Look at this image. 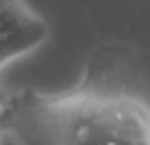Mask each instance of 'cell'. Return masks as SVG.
<instances>
[{
	"instance_id": "cell-1",
	"label": "cell",
	"mask_w": 150,
	"mask_h": 145,
	"mask_svg": "<svg viewBox=\"0 0 150 145\" xmlns=\"http://www.w3.org/2000/svg\"><path fill=\"white\" fill-rule=\"evenodd\" d=\"M62 145H150V116L132 102L68 100L59 109Z\"/></svg>"
},
{
	"instance_id": "cell-2",
	"label": "cell",
	"mask_w": 150,
	"mask_h": 145,
	"mask_svg": "<svg viewBox=\"0 0 150 145\" xmlns=\"http://www.w3.org/2000/svg\"><path fill=\"white\" fill-rule=\"evenodd\" d=\"M46 39H48V25L43 18H37L34 23L11 30V32H0V68L16 57L32 52Z\"/></svg>"
},
{
	"instance_id": "cell-3",
	"label": "cell",
	"mask_w": 150,
	"mask_h": 145,
	"mask_svg": "<svg viewBox=\"0 0 150 145\" xmlns=\"http://www.w3.org/2000/svg\"><path fill=\"white\" fill-rule=\"evenodd\" d=\"M37 16L25 5V0H0V32H11L34 23Z\"/></svg>"
},
{
	"instance_id": "cell-4",
	"label": "cell",
	"mask_w": 150,
	"mask_h": 145,
	"mask_svg": "<svg viewBox=\"0 0 150 145\" xmlns=\"http://www.w3.org/2000/svg\"><path fill=\"white\" fill-rule=\"evenodd\" d=\"M0 145H18V141H16V136L11 134V132L0 129Z\"/></svg>"
},
{
	"instance_id": "cell-5",
	"label": "cell",
	"mask_w": 150,
	"mask_h": 145,
	"mask_svg": "<svg viewBox=\"0 0 150 145\" xmlns=\"http://www.w3.org/2000/svg\"><path fill=\"white\" fill-rule=\"evenodd\" d=\"M5 102H7V95H5V91H2V86H0V111H2V107H5Z\"/></svg>"
}]
</instances>
